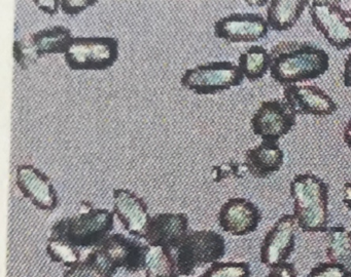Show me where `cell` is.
Returning <instances> with one entry per match:
<instances>
[{
	"label": "cell",
	"mask_w": 351,
	"mask_h": 277,
	"mask_svg": "<svg viewBox=\"0 0 351 277\" xmlns=\"http://www.w3.org/2000/svg\"><path fill=\"white\" fill-rule=\"evenodd\" d=\"M114 277H147L145 268L137 269L133 271H122L114 275Z\"/></svg>",
	"instance_id": "34"
},
{
	"label": "cell",
	"mask_w": 351,
	"mask_h": 277,
	"mask_svg": "<svg viewBox=\"0 0 351 277\" xmlns=\"http://www.w3.org/2000/svg\"><path fill=\"white\" fill-rule=\"evenodd\" d=\"M73 38L71 29L57 25L32 33L28 40L42 57L47 55H65Z\"/></svg>",
	"instance_id": "19"
},
{
	"label": "cell",
	"mask_w": 351,
	"mask_h": 277,
	"mask_svg": "<svg viewBox=\"0 0 351 277\" xmlns=\"http://www.w3.org/2000/svg\"><path fill=\"white\" fill-rule=\"evenodd\" d=\"M248 174L254 178L264 179L279 172L285 164V152L278 142L262 141L245 152L244 159Z\"/></svg>",
	"instance_id": "17"
},
{
	"label": "cell",
	"mask_w": 351,
	"mask_h": 277,
	"mask_svg": "<svg viewBox=\"0 0 351 277\" xmlns=\"http://www.w3.org/2000/svg\"><path fill=\"white\" fill-rule=\"evenodd\" d=\"M46 250L52 262L63 265L67 269L75 266L84 260L80 248L60 238L49 237Z\"/></svg>",
	"instance_id": "23"
},
{
	"label": "cell",
	"mask_w": 351,
	"mask_h": 277,
	"mask_svg": "<svg viewBox=\"0 0 351 277\" xmlns=\"http://www.w3.org/2000/svg\"><path fill=\"white\" fill-rule=\"evenodd\" d=\"M252 269L246 262H219L210 265L200 277H250Z\"/></svg>",
	"instance_id": "24"
},
{
	"label": "cell",
	"mask_w": 351,
	"mask_h": 277,
	"mask_svg": "<svg viewBox=\"0 0 351 277\" xmlns=\"http://www.w3.org/2000/svg\"><path fill=\"white\" fill-rule=\"evenodd\" d=\"M283 98L297 115L326 117L338 111L334 98L319 86L293 84L283 88Z\"/></svg>",
	"instance_id": "13"
},
{
	"label": "cell",
	"mask_w": 351,
	"mask_h": 277,
	"mask_svg": "<svg viewBox=\"0 0 351 277\" xmlns=\"http://www.w3.org/2000/svg\"><path fill=\"white\" fill-rule=\"evenodd\" d=\"M268 32V23L258 12H233L213 25L215 36L229 43L256 42L266 38Z\"/></svg>",
	"instance_id": "11"
},
{
	"label": "cell",
	"mask_w": 351,
	"mask_h": 277,
	"mask_svg": "<svg viewBox=\"0 0 351 277\" xmlns=\"http://www.w3.org/2000/svg\"><path fill=\"white\" fill-rule=\"evenodd\" d=\"M343 203L351 211V182H346L343 186Z\"/></svg>",
	"instance_id": "33"
},
{
	"label": "cell",
	"mask_w": 351,
	"mask_h": 277,
	"mask_svg": "<svg viewBox=\"0 0 351 277\" xmlns=\"http://www.w3.org/2000/svg\"><path fill=\"white\" fill-rule=\"evenodd\" d=\"M114 213L120 220L129 235L145 239L152 215L143 197L129 189L117 188L112 191Z\"/></svg>",
	"instance_id": "14"
},
{
	"label": "cell",
	"mask_w": 351,
	"mask_h": 277,
	"mask_svg": "<svg viewBox=\"0 0 351 277\" xmlns=\"http://www.w3.org/2000/svg\"><path fill=\"white\" fill-rule=\"evenodd\" d=\"M266 277H298V271L295 264L285 262L270 269Z\"/></svg>",
	"instance_id": "30"
},
{
	"label": "cell",
	"mask_w": 351,
	"mask_h": 277,
	"mask_svg": "<svg viewBox=\"0 0 351 277\" xmlns=\"http://www.w3.org/2000/svg\"><path fill=\"white\" fill-rule=\"evenodd\" d=\"M342 79L344 86L351 88V53H349L348 57L345 60Z\"/></svg>",
	"instance_id": "32"
},
{
	"label": "cell",
	"mask_w": 351,
	"mask_h": 277,
	"mask_svg": "<svg viewBox=\"0 0 351 277\" xmlns=\"http://www.w3.org/2000/svg\"><path fill=\"white\" fill-rule=\"evenodd\" d=\"M247 3L258 4V6H264L265 4H267V5H268L269 2L268 1H247Z\"/></svg>",
	"instance_id": "36"
},
{
	"label": "cell",
	"mask_w": 351,
	"mask_h": 277,
	"mask_svg": "<svg viewBox=\"0 0 351 277\" xmlns=\"http://www.w3.org/2000/svg\"><path fill=\"white\" fill-rule=\"evenodd\" d=\"M180 277H182V276H180ZM199 277H200V276H199Z\"/></svg>",
	"instance_id": "37"
},
{
	"label": "cell",
	"mask_w": 351,
	"mask_h": 277,
	"mask_svg": "<svg viewBox=\"0 0 351 277\" xmlns=\"http://www.w3.org/2000/svg\"><path fill=\"white\" fill-rule=\"evenodd\" d=\"M147 242L122 233L112 234L106 241L87 254L110 276L122 271L143 268Z\"/></svg>",
	"instance_id": "6"
},
{
	"label": "cell",
	"mask_w": 351,
	"mask_h": 277,
	"mask_svg": "<svg viewBox=\"0 0 351 277\" xmlns=\"http://www.w3.org/2000/svg\"><path fill=\"white\" fill-rule=\"evenodd\" d=\"M307 0H272L267 8L269 28L277 32L291 30L309 6Z\"/></svg>",
	"instance_id": "18"
},
{
	"label": "cell",
	"mask_w": 351,
	"mask_h": 277,
	"mask_svg": "<svg viewBox=\"0 0 351 277\" xmlns=\"http://www.w3.org/2000/svg\"><path fill=\"white\" fill-rule=\"evenodd\" d=\"M190 231L189 217L186 213H157L149 221L143 241L174 252Z\"/></svg>",
	"instance_id": "16"
},
{
	"label": "cell",
	"mask_w": 351,
	"mask_h": 277,
	"mask_svg": "<svg viewBox=\"0 0 351 277\" xmlns=\"http://www.w3.org/2000/svg\"><path fill=\"white\" fill-rule=\"evenodd\" d=\"M343 141L346 144L347 147L351 150V118L349 119L348 122L345 125L343 129Z\"/></svg>",
	"instance_id": "35"
},
{
	"label": "cell",
	"mask_w": 351,
	"mask_h": 277,
	"mask_svg": "<svg viewBox=\"0 0 351 277\" xmlns=\"http://www.w3.org/2000/svg\"><path fill=\"white\" fill-rule=\"evenodd\" d=\"M270 75L283 88L322 77L330 69V55L308 41L277 43L270 51Z\"/></svg>",
	"instance_id": "1"
},
{
	"label": "cell",
	"mask_w": 351,
	"mask_h": 277,
	"mask_svg": "<svg viewBox=\"0 0 351 277\" xmlns=\"http://www.w3.org/2000/svg\"><path fill=\"white\" fill-rule=\"evenodd\" d=\"M96 3V0H61L60 10L67 16H77Z\"/></svg>",
	"instance_id": "29"
},
{
	"label": "cell",
	"mask_w": 351,
	"mask_h": 277,
	"mask_svg": "<svg viewBox=\"0 0 351 277\" xmlns=\"http://www.w3.org/2000/svg\"><path fill=\"white\" fill-rule=\"evenodd\" d=\"M309 14L314 28L330 47L337 51L351 47V10L337 0H314L310 2Z\"/></svg>",
	"instance_id": "8"
},
{
	"label": "cell",
	"mask_w": 351,
	"mask_h": 277,
	"mask_svg": "<svg viewBox=\"0 0 351 277\" xmlns=\"http://www.w3.org/2000/svg\"><path fill=\"white\" fill-rule=\"evenodd\" d=\"M14 59L22 70H27L32 64L40 59L36 47L29 40H16L14 42Z\"/></svg>",
	"instance_id": "25"
},
{
	"label": "cell",
	"mask_w": 351,
	"mask_h": 277,
	"mask_svg": "<svg viewBox=\"0 0 351 277\" xmlns=\"http://www.w3.org/2000/svg\"><path fill=\"white\" fill-rule=\"evenodd\" d=\"M83 209L77 215L62 217L51 228L50 237L60 238L80 250L101 246L114 228V213L108 209H96L82 201Z\"/></svg>",
	"instance_id": "3"
},
{
	"label": "cell",
	"mask_w": 351,
	"mask_h": 277,
	"mask_svg": "<svg viewBox=\"0 0 351 277\" xmlns=\"http://www.w3.org/2000/svg\"><path fill=\"white\" fill-rule=\"evenodd\" d=\"M297 220L293 213L281 215L267 232L260 248V261L269 269L287 262L295 248Z\"/></svg>",
	"instance_id": "10"
},
{
	"label": "cell",
	"mask_w": 351,
	"mask_h": 277,
	"mask_svg": "<svg viewBox=\"0 0 351 277\" xmlns=\"http://www.w3.org/2000/svg\"><path fill=\"white\" fill-rule=\"evenodd\" d=\"M243 79L239 66L233 62L215 61L186 69L180 77V84L199 96H209L237 88Z\"/></svg>",
	"instance_id": "7"
},
{
	"label": "cell",
	"mask_w": 351,
	"mask_h": 277,
	"mask_svg": "<svg viewBox=\"0 0 351 277\" xmlns=\"http://www.w3.org/2000/svg\"><path fill=\"white\" fill-rule=\"evenodd\" d=\"M248 170L245 163H240L237 161H228L219 166H213V182L219 183L225 179L236 178L241 179L245 176Z\"/></svg>",
	"instance_id": "27"
},
{
	"label": "cell",
	"mask_w": 351,
	"mask_h": 277,
	"mask_svg": "<svg viewBox=\"0 0 351 277\" xmlns=\"http://www.w3.org/2000/svg\"><path fill=\"white\" fill-rule=\"evenodd\" d=\"M326 258L344 269L351 277V231L342 225L328 228Z\"/></svg>",
	"instance_id": "20"
},
{
	"label": "cell",
	"mask_w": 351,
	"mask_h": 277,
	"mask_svg": "<svg viewBox=\"0 0 351 277\" xmlns=\"http://www.w3.org/2000/svg\"><path fill=\"white\" fill-rule=\"evenodd\" d=\"M226 239L213 230H191L173 252L178 274L194 277L197 271L207 265L219 262L225 256Z\"/></svg>",
	"instance_id": "4"
},
{
	"label": "cell",
	"mask_w": 351,
	"mask_h": 277,
	"mask_svg": "<svg viewBox=\"0 0 351 277\" xmlns=\"http://www.w3.org/2000/svg\"><path fill=\"white\" fill-rule=\"evenodd\" d=\"M306 277H347L344 269L330 262L317 263Z\"/></svg>",
	"instance_id": "28"
},
{
	"label": "cell",
	"mask_w": 351,
	"mask_h": 277,
	"mask_svg": "<svg viewBox=\"0 0 351 277\" xmlns=\"http://www.w3.org/2000/svg\"><path fill=\"white\" fill-rule=\"evenodd\" d=\"M143 268L147 277H180L173 252L160 246L147 244L143 258Z\"/></svg>",
	"instance_id": "21"
},
{
	"label": "cell",
	"mask_w": 351,
	"mask_h": 277,
	"mask_svg": "<svg viewBox=\"0 0 351 277\" xmlns=\"http://www.w3.org/2000/svg\"><path fill=\"white\" fill-rule=\"evenodd\" d=\"M16 185L25 198L36 209L53 211L59 205L58 192L50 176L32 164H21L16 168Z\"/></svg>",
	"instance_id": "12"
},
{
	"label": "cell",
	"mask_w": 351,
	"mask_h": 277,
	"mask_svg": "<svg viewBox=\"0 0 351 277\" xmlns=\"http://www.w3.org/2000/svg\"><path fill=\"white\" fill-rule=\"evenodd\" d=\"M34 2L38 10L49 16H55L58 14L61 3L60 0H34Z\"/></svg>",
	"instance_id": "31"
},
{
	"label": "cell",
	"mask_w": 351,
	"mask_h": 277,
	"mask_svg": "<svg viewBox=\"0 0 351 277\" xmlns=\"http://www.w3.org/2000/svg\"><path fill=\"white\" fill-rule=\"evenodd\" d=\"M289 194L293 199V215L302 231H328V183L311 172L295 174L289 183Z\"/></svg>",
	"instance_id": "2"
},
{
	"label": "cell",
	"mask_w": 351,
	"mask_h": 277,
	"mask_svg": "<svg viewBox=\"0 0 351 277\" xmlns=\"http://www.w3.org/2000/svg\"><path fill=\"white\" fill-rule=\"evenodd\" d=\"M297 124V114L285 98L261 103L250 119L252 133L263 141L278 142Z\"/></svg>",
	"instance_id": "9"
},
{
	"label": "cell",
	"mask_w": 351,
	"mask_h": 277,
	"mask_svg": "<svg viewBox=\"0 0 351 277\" xmlns=\"http://www.w3.org/2000/svg\"><path fill=\"white\" fill-rule=\"evenodd\" d=\"M63 277H112L93 260L86 256L75 266L65 270Z\"/></svg>",
	"instance_id": "26"
},
{
	"label": "cell",
	"mask_w": 351,
	"mask_h": 277,
	"mask_svg": "<svg viewBox=\"0 0 351 277\" xmlns=\"http://www.w3.org/2000/svg\"><path fill=\"white\" fill-rule=\"evenodd\" d=\"M217 221L226 233L245 236L258 229L262 221V211L250 199L232 197L221 205Z\"/></svg>",
	"instance_id": "15"
},
{
	"label": "cell",
	"mask_w": 351,
	"mask_h": 277,
	"mask_svg": "<svg viewBox=\"0 0 351 277\" xmlns=\"http://www.w3.org/2000/svg\"><path fill=\"white\" fill-rule=\"evenodd\" d=\"M120 43L116 37L77 36L64 55L73 71H104L118 62Z\"/></svg>",
	"instance_id": "5"
},
{
	"label": "cell",
	"mask_w": 351,
	"mask_h": 277,
	"mask_svg": "<svg viewBox=\"0 0 351 277\" xmlns=\"http://www.w3.org/2000/svg\"><path fill=\"white\" fill-rule=\"evenodd\" d=\"M270 51L263 45H252L240 53L238 66L244 78L250 82L258 81L270 71Z\"/></svg>",
	"instance_id": "22"
}]
</instances>
